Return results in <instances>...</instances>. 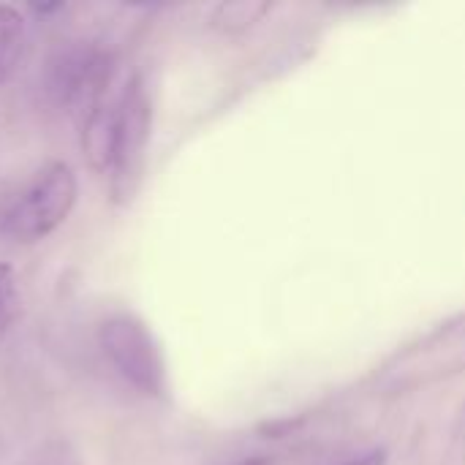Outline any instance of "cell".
I'll return each instance as SVG.
<instances>
[{"label": "cell", "instance_id": "7", "mask_svg": "<svg viewBox=\"0 0 465 465\" xmlns=\"http://www.w3.org/2000/svg\"><path fill=\"white\" fill-rule=\"evenodd\" d=\"M19 311H22L19 278L11 264H0V338L11 330Z\"/></svg>", "mask_w": 465, "mask_h": 465}, {"label": "cell", "instance_id": "6", "mask_svg": "<svg viewBox=\"0 0 465 465\" xmlns=\"http://www.w3.org/2000/svg\"><path fill=\"white\" fill-rule=\"evenodd\" d=\"M267 11H270V3L267 0H229V3H221L213 11V27L221 30V33H229V35L245 33Z\"/></svg>", "mask_w": 465, "mask_h": 465}, {"label": "cell", "instance_id": "1", "mask_svg": "<svg viewBox=\"0 0 465 465\" xmlns=\"http://www.w3.org/2000/svg\"><path fill=\"white\" fill-rule=\"evenodd\" d=\"M79 183L68 163H44L5 204L0 232L19 245H33L63 226L76 204Z\"/></svg>", "mask_w": 465, "mask_h": 465}, {"label": "cell", "instance_id": "10", "mask_svg": "<svg viewBox=\"0 0 465 465\" xmlns=\"http://www.w3.org/2000/svg\"><path fill=\"white\" fill-rule=\"evenodd\" d=\"M232 465H275L270 458H245V460H237Z\"/></svg>", "mask_w": 465, "mask_h": 465}, {"label": "cell", "instance_id": "3", "mask_svg": "<svg viewBox=\"0 0 465 465\" xmlns=\"http://www.w3.org/2000/svg\"><path fill=\"white\" fill-rule=\"evenodd\" d=\"M98 346L117 376L147 398L166 395V362L150 327L134 313H112L98 327Z\"/></svg>", "mask_w": 465, "mask_h": 465}, {"label": "cell", "instance_id": "5", "mask_svg": "<svg viewBox=\"0 0 465 465\" xmlns=\"http://www.w3.org/2000/svg\"><path fill=\"white\" fill-rule=\"evenodd\" d=\"M25 46V19L14 5H0V84L14 74Z\"/></svg>", "mask_w": 465, "mask_h": 465}, {"label": "cell", "instance_id": "2", "mask_svg": "<svg viewBox=\"0 0 465 465\" xmlns=\"http://www.w3.org/2000/svg\"><path fill=\"white\" fill-rule=\"evenodd\" d=\"M150 134H153V101H150L144 79L134 74L120 87L112 155H109V169H106L109 196L120 207H128L142 188Z\"/></svg>", "mask_w": 465, "mask_h": 465}, {"label": "cell", "instance_id": "4", "mask_svg": "<svg viewBox=\"0 0 465 465\" xmlns=\"http://www.w3.org/2000/svg\"><path fill=\"white\" fill-rule=\"evenodd\" d=\"M114 60L95 44H76L52 60L49 93L79 123L112 95Z\"/></svg>", "mask_w": 465, "mask_h": 465}, {"label": "cell", "instance_id": "8", "mask_svg": "<svg viewBox=\"0 0 465 465\" xmlns=\"http://www.w3.org/2000/svg\"><path fill=\"white\" fill-rule=\"evenodd\" d=\"M35 465H84V463L79 460V455H76L71 447H65V444L54 441V444L44 447V452L38 455Z\"/></svg>", "mask_w": 465, "mask_h": 465}, {"label": "cell", "instance_id": "9", "mask_svg": "<svg viewBox=\"0 0 465 465\" xmlns=\"http://www.w3.org/2000/svg\"><path fill=\"white\" fill-rule=\"evenodd\" d=\"M343 465H387V452L384 450H371L365 455H357Z\"/></svg>", "mask_w": 465, "mask_h": 465}]
</instances>
